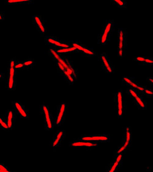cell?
Instances as JSON below:
<instances>
[{
  "instance_id": "obj_11",
  "label": "cell",
  "mask_w": 153,
  "mask_h": 172,
  "mask_svg": "<svg viewBox=\"0 0 153 172\" xmlns=\"http://www.w3.org/2000/svg\"><path fill=\"white\" fill-rule=\"evenodd\" d=\"M113 99L117 109L118 117V119H122L123 111L122 90L119 89L116 93H114Z\"/></svg>"
},
{
  "instance_id": "obj_2",
  "label": "cell",
  "mask_w": 153,
  "mask_h": 172,
  "mask_svg": "<svg viewBox=\"0 0 153 172\" xmlns=\"http://www.w3.org/2000/svg\"><path fill=\"white\" fill-rule=\"evenodd\" d=\"M114 20H106L105 24L102 27L100 35L97 38L98 44L101 46L106 45L110 41V33L115 30Z\"/></svg>"
},
{
  "instance_id": "obj_22",
  "label": "cell",
  "mask_w": 153,
  "mask_h": 172,
  "mask_svg": "<svg viewBox=\"0 0 153 172\" xmlns=\"http://www.w3.org/2000/svg\"><path fill=\"white\" fill-rule=\"evenodd\" d=\"M110 2L117 7L120 9L127 8V1L125 0H112Z\"/></svg>"
},
{
  "instance_id": "obj_18",
  "label": "cell",
  "mask_w": 153,
  "mask_h": 172,
  "mask_svg": "<svg viewBox=\"0 0 153 172\" xmlns=\"http://www.w3.org/2000/svg\"><path fill=\"white\" fill-rule=\"evenodd\" d=\"M134 105L137 106L139 110H147V103L144 100L141 96L139 95L136 97L133 98Z\"/></svg>"
},
{
  "instance_id": "obj_3",
  "label": "cell",
  "mask_w": 153,
  "mask_h": 172,
  "mask_svg": "<svg viewBox=\"0 0 153 172\" xmlns=\"http://www.w3.org/2000/svg\"><path fill=\"white\" fill-rule=\"evenodd\" d=\"M110 134H81L80 137L75 138L73 141H84L97 143H106L110 142Z\"/></svg>"
},
{
  "instance_id": "obj_27",
  "label": "cell",
  "mask_w": 153,
  "mask_h": 172,
  "mask_svg": "<svg viewBox=\"0 0 153 172\" xmlns=\"http://www.w3.org/2000/svg\"><path fill=\"white\" fill-rule=\"evenodd\" d=\"M143 95H145L147 98L153 97V89L147 87L143 93Z\"/></svg>"
},
{
  "instance_id": "obj_26",
  "label": "cell",
  "mask_w": 153,
  "mask_h": 172,
  "mask_svg": "<svg viewBox=\"0 0 153 172\" xmlns=\"http://www.w3.org/2000/svg\"><path fill=\"white\" fill-rule=\"evenodd\" d=\"M14 68L17 70L26 69L21 60H16Z\"/></svg>"
},
{
  "instance_id": "obj_24",
  "label": "cell",
  "mask_w": 153,
  "mask_h": 172,
  "mask_svg": "<svg viewBox=\"0 0 153 172\" xmlns=\"http://www.w3.org/2000/svg\"><path fill=\"white\" fill-rule=\"evenodd\" d=\"M125 93L129 95L131 97L133 98H136L139 95L136 91L131 88L127 89Z\"/></svg>"
},
{
  "instance_id": "obj_4",
  "label": "cell",
  "mask_w": 153,
  "mask_h": 172,
  "mask_svg": "<svg viewBox=\"0 0 153 172\" xmlns=\"http://www.w3.org/2000/svg\"><path fill=\"white\" fill-rule=\"evenodd\" d=\"M45 45H50L61 48H70L72 47L69 40L60 39L54 35L46 36L44 38Z\"/></svg>"
},
{
  "instance_id": "obj_29",
  "label": "cell",
  "mask_w": 153,
  "mask_h": 172,
  "mask_svg": "<svg viewBox=\"0 0 153 172\" xmlns=\"http://www.w3.org/2000/svg\"><path fill=\"white\" fill-rule=\"evenodd\" d=\"M146 80L153 86V77H147L146 78Z\"/></svg>"
},
{
  "instance_id": "obj_17",
  "label": "cell",
  "mask_w": 153,
  "mask_h": 172,
  "mask_svg": "<svg viewBox=\"0 0 153 172\" xmlns=\"http://www.w3.org/2000/svg\"><path fill=\"white\" fill-rule=\"evenodd\" d=\"M51 47L56 53L60 55L74 53H80V52L78 50L73 47L70 48H61L54 46Z\"/></svg>"
},
{
  "instance_id": "obj_25",
  "label": "cell",
  "mask_w": 153,
  "mask_h": 172,
  "mask_svg": "<svg viewBox=\"0 0 153 172\" xmlns=\"http://www.w3.org/2000/svg\"><path fill=\"white\" fill-rule=\"evenodd\" d=\"M21 61L26 70L29 69L34 62V61L33 60L31 59L21 60Z\"/></svg>"
},
{
  "instance_id": "obj_12",
  "label": "cell",
  "mask_w": 153,
  "mask_h": 172,
  "mask_svg": "<svg viewBox=\"0 0 153 172\" xmlns=\"http://www.w3.org/2000/svg\"><path fill=\"white\" fill-rule=\"evenodd\" d=\"M126 31L124 28L118 29V50L125 51L127 47Z\"/></svg>"
},
{
  "instance_id": "obj_13",
  "label": "cell",
  "mask_w": 153,
  "mask_h": 172,
  "mask_svg": "<svg viewBox=\"0 0 153 172\" xmlns=\"http://www.w3.org/2000/svg\"><path fill=\"white\" fill-rule=\"evenodd\" d=\"M66 131L64 130H57L56 134L53 136L51 141V146L53 149L56 147L61 146L62 140L65 138Z\"/></svg>"
},
{
  "instance_id": "obj_31",
  "label": "cell",
  "mask_w": 153,
  "mask_h": 172,
  "mask_svg": "<svg viewBox=\"0 0 153 172\" xmlns=\"http://www.w3.org/2000/svg\"><path fill=\"white\" fill-rule=\"evenodd\" d=\"M2 16H4V13H2V12H1L0 13V20H2L4 19V18Z\"/></svg>"
},
{
  "instance_id": "obj_15",
  "label": "cell",
  "mask_w": 153,
  "mask_h": 172,
  "mask_svg": "<svg viewBox=\"0 0 153 172\" xmlns=\"http://www.w3.org/2000/svg\"><path fill=\"white\" fill-rule=\"evenodd\" d=\"M6 115L7 122L8 131L12 130L13 125L16 122L17 116L18 115L13 108L7 110Z\"/></svg>"
},
{
  "instance_id": "obj_9",
  "label": "cell",
  "mask_w": 153,
  "mask_h": 172,
  "mask_svg": "<svg viewBox=\"0 0 153 172\" xmlns=\"http://www.w3.org/2000/svg\"><path fill=\"white\" fill-rule=\"evenodd\" d=\"M100 62L102 69L108 74L114 73V67L110 64V60L106 53L103 52L101 54Z\"/></svg>"
},
{
  "instance_id": "obj_7",
  "label": "cell",
  "mask_w": 153,
  "mask_h": 172,
  "mask_svg": "<svg viewBox=\"0 0 153 172\" xmlns=\"http://www.w3.org/2000/svg\"><path fill=\"white\" fill-rule=\"evenodd\" d=\"M13 107L18 115L20 119L26 120L29 119V110L19 101H13L11 102Z\"/></svg>"
},
{
  "instance_id": "obj_20",
  "label": "cell",
  "mask_w": 153,
  "mask_h": 172,
  "mask_svg": "<svg viewBox=\"0 0 153 172\" xmlns=\"http://www.w3.org/2000/svg\"><path fill=\"white\" fill-rule=\"evenodd\" d=\"M6 1L8 5L34 4V1L32 0H9Z\"/></svg>"
},
{
  "instance_id": "obj_10",
  "label": "cell",
  "mask_w": 153,
  "mask_h": 172,
  "mask_svg": "<svg viewBox=\"0 0 153 172\" xmlns=\"http://www.w3.org/2000/svg\"><path fill=\"white\" fill-rule=\"evenodd\" d=\"M123 153H117L114 152V161L111 162L107 172H118L122 165Z\"/></svg>"
},
{
  "instance_id": "obj_28",
  "label": "cell",
  "mask_w": 153,
  "mask_h": 172,
  "mask_svg": "<svg viewBox=\"0 0 153 172\" xmlns=\"http://www.w3.org/2000/svg\"><path fill=\"white\" fill-rule=\"evenodd\" d=\"M0 172H16L11 170L8 167L5 166V164L3 163H0Z\"/></svg>"
},
{
  "instance_id": "obj_19",
  "label": "cell",
  "mask_w": 153,
  "mask_h": 172,
  "mask_svg": "<svg viewBox=\"0 0 153 172\" xmlns=\"http://www.w3.org/2000/svg\"><path fill=\"white\" fill-rule=\"evenodd\" d=\"M35 25L37 31L40 34L44 35L47 31L45 20L41 19Z\"/></svg>"
},
{
  "instance_id": "obj_30",
  "label": "cell",
  "mask_w": 153,
  "mask_h": 172,
  "mask_svg": "<svg viewBox=\"0 0 153 172\" xmlns=\"http://www.w3.org/2000/svg\"><path fill=\"white\" fill-rule=\"evenodd\" d=\"M0 81H2L4 80L5 76L4 74L2 72H0Z\"/></svg>"
},
{
  "instance_id": "obj_16",
  "label": "cell",
  "mask_w": 153,
  "mask_h": 172,
  "mask_svg": "<svg viewBox=\"0 0 153 172\" xmlns=\"http://www.w3.org/2000/svg\"><path fill=\"white\" fill-rule=\"evenodd\" d=\"M134 60L137 62L140 65L153 66V57L151 56H135Z\"/></svg>"
},
{
  "instance_id": "obj_1",
  "label": "cell",
  "mask_w": 153,
  "mask_h": 172,
  "mask_svg": "<svg viewBox=\"0 0 153 172\" xmlns=\"http://www.w3.org/2000/svg\"><path fill=\"white\" fill-rule=\"evenodd\" d=\"M39 112L44 116V129L46 131H52L56 127L53 112L50 110L48 105L44 101L39 108Z\"/></svg>"
},
{
  "instance_id": "obj_23",
  "label": "cell",
  "mask_w": 153,
  "mask_h": 172,
  "mask_svg": "<svg viewBox=\"0 0 153 172\" xmlns=\"http://www.w3.org/2000/svg\"><path fill=\"white\" fill-rule=\"evenodd\" d=\"M6 115L3 114L0 117V130L8 131L7 122Z\"/></svg>"
},
{
  "instance_id": "obj_21",
  "label": "cell",
  "mask_w": 153,
  "mask_h": 172,
  "mask_svg": "<svg viewBox=\"0 0 153 172\" xmlns=\"http://www.w3.org/2000/svg\"><path fill=\"white\" fill-rule=\"evenodd\" d=\"M81 57H91L95 56V53L92 48L86 46L81 52Z\"/></svg>"
},
{
  "instance_id": "obj_14",
  "label": "cell",
  "mask_w": 153,
  "mask_h": 172,
  "mask_svg": "<svg viewBox=\"0 0 153 172\" xmlns=\"http://www.w3.org/2000/svg\"><path fill=\"white\" fill-rule=\"evenodd\" d=\"M69 147H84L90 149L97 147L98 145V143L84 141H73L72 142H69Z\"/></svg>"
},
{
  "instance_id": "obj_8",
  "label": "cell",
  "mask_w": 153,
  "mask_h": 172,
  "mask_svg": "<svg viewBox=\"0 0 153 172\" xmlns=\"http://www.w3.org/2000/svg\"><path fill=\"white\" fill-rule=\"evenodd\" d=\"M17 71L14 67L8 68V90H14L17 89Z\"/></svg>"
},
{
  "instance_id": "obj_5",
  "label": "cell",
  "mask_w": 153,
  "mask_h": 172,
  "mask_svg": "<svg viewBox=\"0 0 153 172\" xmlns=\"http://www.w3.org/2000/svg\"><path fill=\"white\" fill-rule=\"evenodd\" d=\"M132 140V133L130 126H127L125 129V134L122 140L121 145L114 152L117 153H123L129 146Z\"/></svg>"
},
{
  "instance_id": "obj_6",
  "label": "cell",
  "mask_w": 153,
  "mask_h": 172,
  "mask_svg": "<svg viewBox=\"0 0 153 172\" xmlns=\"http://www.w3.org/2000/svg\"><path fill=\"white\" fill-rule=\"evenodd\" d=\"M56 115L55 118L56 127H60L62 123L66 119V104L62 101L59 105L56 106Z\"/></svg>"
}]
</instances>
